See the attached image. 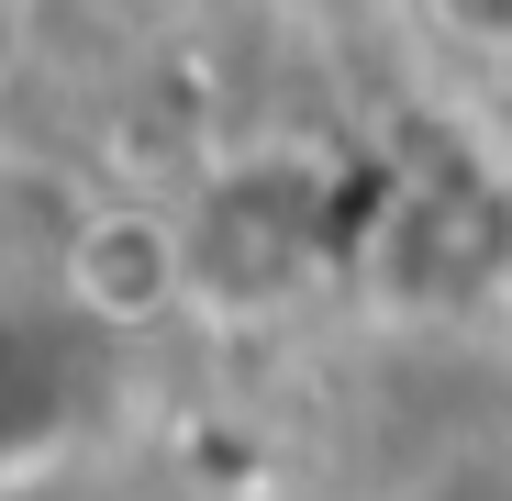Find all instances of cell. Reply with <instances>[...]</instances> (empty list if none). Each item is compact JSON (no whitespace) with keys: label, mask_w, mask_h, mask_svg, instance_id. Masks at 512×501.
Here are the masks:
<instances>
[{"label":"cell","mask_w":512,"mask_h":501,"mask_svg":"<svg viewBox=\"0 0 512 501\" xmlns=\"http://www.w3.org/2000/svg\"><path fill=\"white\" fill-rule=\"evenodd\" d=\"M179 223H190V268H201V323H268L357 257L346 179L312 145L212 156L179 201Z\"/></svg>","instance_id":"1"},{"label":"cell","mask_w":512,"mask_h":501,"mask_svg":"<svg viewBox=\"0 0 512 501\" xmlns=\"http://www.w3.org/2000/svg\"><path fill=\"white\" fill-rule=\"evenodd\" d=\"M90 334L112 346H145L167 323H201V268H190V223L179 201H134V190H90L56 245V279H45Z\"/></svg>","instance_id":"2"},{"label":"cell","mask_w":512,"mask_h":501,"mask_svg":"<svg viewBox=\"0 0 512 501\" xmlns=\"http://www.w3.org/2000/svg\"><path fill=\"white\" fill-rule=\"evenodd\" d=\"M423 23L457 45H512V0H423Z\"/></svg>","instance_id":"3"},{"label":"cell","mask_w":512,"mask_h":501,"mask_svg":"<svg viewBox=\"0 0 512 501\" xmlns=\"http://www.w3.org/2000/svg\"><path fill=\"white\" fill-rule=\"evenodd\" d=\"M423 501H512V479H501V468H457V479H435Z\"/></svg>","instance_id":"4"},{"label":"cell","mask_w":512,"mask_h":501,"mask_svg":"<svg viewBox=\"0 0 512 501\" xmlns=\"http://www.w3.org/2000/svg\"><path fill=\"white\" fill-rule=\"evenodd\" d=\"M0 78H12V12H0Z\"/></svg>","instance_id":"5"}]
</instances>
